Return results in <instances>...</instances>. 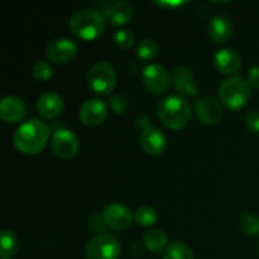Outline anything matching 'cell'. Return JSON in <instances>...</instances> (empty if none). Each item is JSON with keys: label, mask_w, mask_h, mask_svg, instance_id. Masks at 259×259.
<instances>
[{"label": "cell", "mask_w": 259, "mask_h": 259, "mask_svg": "<svg viewBox=\"0 0 259 259\" xmlns=\"http://www.w3.org/2000/svg\"><path fill=\"white\" fill-rule=\"evenodd\" d=\"M50 134V126L47 123L40 119H30L18 126L13 142L20 153L34 156L45 148Z\"/></svg>", "instance_id": "1"}, {"label": "cell", "mask_w": 259, "mask_h": 259, "mask_svg": "<svg viewBox=\"0 0 259 259\" xmlns=\"http://www.w3.org/2000/svg\"><path fill=\"white\" fill-rule=\"evenodd\" d=\"M157 115L166 128L180 131L191 119V106L184 96L169 95L158 104Z\"/></svg>", "instance_id": "2"}, {"label": "cell", "mask_w": 259, "mask_h": 259, "mask_svg": "<svg viewBox=\"0 0 259 259\" xmlns=\"http://www.w3.org/2000/svg\"><path fill=\"white\" fill-rule=\"evenodd\" d=\"M71 33L82 40H94L105 30V17L96 9L77 10L68 23Z\"/></svg>", "instance_id": "3"}, {"label": "cell", "mask_w": 259, "mask_h": 259, "mask_svg": "<svg viewBox=\"0 0 259 259\" xmlns=\"http://www.w3.org/2000/svg\"><path fill=\"white\" fill-rule=\"evenodd\" d=\"M219 100L225 109L238 111L244 108L252 96V88L247 81L238 76H232L219 86Z\"/></svg>", "instance_id": "4"}, {"label": "cell", "mask_w": 259, "mask_h": 259, "mask_svg": "<svg viewBox=\"0 0 259 259\" xmlns=\"http://www.w3.org/2000/svg\"><path fill=\"white\" fill-rule=\"evenodd\" d=\"M86 81L91 90L98 95H109L116 85L115 68L108 62H96L89 70Z\"/></svg>", "instance_id": "5"}, {"label": "cell", "mask_w": 259, "mask_h": 259, "mask_svg": "<svg viewBox=\"0 0 259 259\" xmlns=\"http://www.w3.org/2000/svg\"><path fill=\"white\" fill-rule=\"evenodd\" d=\"M120 243L110 233H99L89 240L85 248L86 259H119Z\"/></svg>", "instance_id": "6"}, {"label": "cell", "mask_w": 259, "mask_h": 259, "mask_svg": "<svg viewBox=\"0 0 259 259\" xmlns=\"http://www.w3.org/2000/svg\"><path fill=\"white\" fill-rule=\"evenodd\" d=\"M142 82L152 95H162L171 85V75L159 63H151L142 71Z\"/></svg>", "instance_id": "7"}, {"label": "cell", "mask_w": 259, "mask_h": 259, "mask_svg": "<svg viewBox=\"0 0 259 259\" xmlns=\"http://www.w3.org/2000/svg\"><path fill=\"white\" fill-rule=\"evenodd\" d=\"M51 148L61 159H70L77 154L80 143L72 131L66 128L57 129L51 138Z\"/></svg>", "instance_id": "8"}, {"label": "cell", "mask_w": 259, "mask_h": 259, "mask_svg": "<svg viewBox=\"0 0 259 259\" xmlns=\"http://www.w3.org/2000/svg\"><path fill=\"white\" fill-rule=\"evenodd\" d=\"M101 219L106 228L116 232L128 229L134 220V214L131 210L119 202H113L108 205L101 212Z\"/></svg>", "instance_id": "9"}, {"label": "cell", "mask_w": 259, "mask_h": 259, "mask_svg": "<svg viewBox=\"0 0 259 259\" xmlns=\"http://www.w3.org/2000/svg\"><path fill=\"white\" fill-rule=\"evenodd\" d=\"M78 47L68 38H57L47 46V57L52 63H67L77 55Z\"/></svg>", "instance_id": "10"}, {"label": "cell", "mask_w": 259, "mask_h": 259, "mask_svg": "<svg viewBox=\"0 0 259 259\" xmlns=\"http://www.w3.org/2000/svg\"><path fill=\"white\" fill-rule=\"evenodd\" d=\"M139 142H141V147L143 152L148 154V156H161L166 151V136L158 128L153 125L147 126L146 129L141 132Z\"/></svg>", "instance_id": "11"}, {"label": "cell", "mask_w": 259, "mask_h": 259, "mask_svg": "<svg viewBox=\"0 0 259 259\" xmlns=\"http://www.w3.org/2000/svg\"><path fill=\"white\" fill-rule=\"evenodd\" d=\"M108 116V105L100 99H88L80 108V119L86 126H98Z\"/></svg>", "instance_id": "12"}, {"label": "cell", "mask_w": 259, "mask_h": 259, "mask_svg": "<svg viewBox=\"0 0 259 259\" xmlns=\"http://www.w3.org/2000/svg\"><path fill=\"white\" fill-rule=\"evenodd\" d=\"M195 114L204 124H217L223 116V106L220 101L210 96L200 98L195 104Z\"/></svg>", "instance_id": "13"}, {"label": "cell", "mask_w": 259, "mask_h": 259, "mask_svg": "<svg viewBox=\"0 0 259 259\" xmlns=\"http://www.w3.org/2000/svg\"><path fill=\"white\" fill-rule=\"evenodd\" d=\"M171 83L175 90L182 96H195L199 93L191 70L185 66H177L171 75Z\"/></svg>", "instance_id": "14"}, {"label": "cell", "mask_w": 259, "mask_h": 259, "mask_svg": "<svg viewBox=\"0 0 259 259\" xmlns=\"http://www.w3.org/2000/svg\"><path fill=\"white\" fill-rule=\"evenodd\" d=\"M27 106L24 101L17 96H5L0 101V118L9 124H17L24 119Z\"/></svg>", "instance_id": "15"}, {"label": "cell", "mask_w": 259, "mask_h": 259, "mask_svg": "<svg viewBox=\"0 0 259 259\" xmlns=\"http://www.w3.org/2000/svg\"><path fill=\"white\" fill-rule=\"evenodd\" d=\"M214 66L224 75H235L242 68V57L232 48H223L214 55Z\"/></svg>", "instance_id": "16"}, {"label": "cell", "mask_w": 259, "mask_h": 259, "mask_svg": "<svg viewBox=\"0 0 259 259\" xmlns=\"http://www.w3.org/2000/svg\"><path fill=\"white\" fill-rule=\"evenodd\" d=\"M103 14L111 25L119 27V25L126 24L133 18L134 8L132 3L120 0V2L106 5L103 9Z\"/></svg>", "instance_id": "17"}, {"label": "cell", "mask_w": 259, "mask_h": 259, "mask_svg": "<svg viewBox=\"0 0 259 259\" xmlns=\"http://www.w3.org/2000/svg\"><path fill=\"white\" fill-rule=\"evenodd\" d=\"M234 33L233 23L227 15H217L209 23V37L217 45H223L230 40Z\"/></svg>", "instance_id": "18"}, {"label": "cell", "mask_w": 259, "mask_h": 259, "mask_svg": "<svg viewBox=\"0 0 259 259\" xmlns=\"http://www.w3.org/2000/svg\"><path fill=\"white\" fill-rule=\"evenodd\" d=\"M37 111L46 119H55L62 113L63 100L57 93L48 91L37 99Z\"/></svg>", "instance_id": "19"}, {"label": "cell", "mask_w": 259, "mask_h": 259, "mask_svg": "<svg viewBox=\"0 0 259 259\" xmlns=\"http://www.w3.org/2000/svg\"><path fill=\"white\" fill-rule=\"evenodd\" d=\"M144 245L152 253H159L168 247V237L162 229H151L144 234Z\"/></svg>", "instance_id": "20"}, {"label": "cell", "mask_w": 259, "mask_h": 259, "mask_svg": "<svg viewBox=\"0 0 259 259\" xmlns=\"http://www.w3.org/2000/svg\"><path fill=\"white\" fill-rule=\"evenodd\" d=\"M18 239L12 230H2V250H0V258L10 259L18 252Z\"/></svg>", "instance_id": "21"}, {"label": "cell", "mask_w": 259, "mask_h": 259, "mask_svg": "<svg viewBox=\"0 0 259 259\" xmlns=\"http://www.w3.org/2000/svg\"><path fill=\"white\" fill-rule=\"evenodd\" d=\"M158 43L153 39V38H144L141 42L138 43V47H137V56L141 61H152L156 58V56L158 55Z\"/></svg>", "instance_id": "22"}, {"label": "cell", "mask_w": 259, "mask_h": 259, "mask_svg": "<svg viewBox=\"0 0 259 259\" xmlns=\"http://www.w3.org/2000/svg\"><path fill=\"white\" fill-rule=\"evenodd\" d=\"M157 220H158V214L151 206H139L134 211V222L138 227L149 228L156 224Z\"/></svg>", "instance_id": "23"}, {"label": "cell", "mask_w": 259, "mask_h": 259, "mask_svg": "<svg viewBox=\"0 0 259 259\" xmlns=\"http://www.w3.org/2000/svg\"><path fill=\"white\" fill-rule=\"evenodd\" d=\"M162 259H194V253L181 242H174L168 244Z\"/></svg>", "instance_id": "24"}, {"label": "cell", "mask_w": 259, "mask_h": 259, "mask_svg": "<svg viewBox=\"0 0 259 259\" xmlns=\"http://www.w3.org/2000/svg\"><path fill=\"white\" fill-rule=\"evenodd\" d=\"M240 228H242V232L248 237L259 234V217L253 212H247L240 219Z\"/></svg>", "instance_id": "25"}, {"label": "cell", "mask_w": 259, "mask_h": 259, "mask_svg": "<svg viewBox=\"0 0 259 259\" xmlns=\"http://www.w3.org/2000/svg\"><path fill=\"white\" fill-rule=\"evenodd\" d=\"M113 40L115 43V46L120 50H129V48L133 47L134 40H136V37H134L133 32L129 29H119L116 32H114L113 34Z\"/></svg>", "instance_id": "26"}, {"label": "cell", "mask_w": 259, "mask_h": 259, "mask_svg": "<svg viewBox=\"0 0 259 259\" xmlns=\"http://www.w3.org/2000/svg\"><path fill=\"white\" fill-rule=\"evenodd\" d=\"M53 75V68L48 61H38L33 67V77L39 82L50 80Z\"/></svg>", "instance_id": "27"}, {"label": "cell", "mask_w": 259, "mask_h": 259, "mask_svg": "<svg viewBox=\"0 0 259 259\" xmlns=\"http://www.w3.org/2000/svg\"><path fill=\"white\" fill-rule=\"evenodd\" d=\"M110 108L113 109V111L115 114H124L126 111V109H128V99L125 98L124 95H121V94H115V95H113L110 98Z\"/></svg>", "instance_id": "28"}, {"label": "cell", "mask_w": 259, "mask_h": 259, "mask_svg": "<svg viewBox=\"0 0 259 259\" xmlns=\"http://www.w3.org/2000/svg\"><path fill=\"white\" fill-rule=\"evenodd\" d=\"M245 126L250 133L259 136V111L248 114L245 118Z\"/></svg>", "instance_id": "29"}, {"label": "cell", "mask_w": 259, "mask_h": 259, "mask_svg": "<svg viewBox=\"0 0 259 259\" xmlns=\"http://www.w3.org/2000/svg\"><path fill=\"white\" fill-rule=\"evenodd\" d=\"M248 85L252 89H259V66H254L248 72Z\"/></svg>", "instance_id": "30"}, {"label": "cell", "mask_w": 259, "mask_h": 259, "mask_svg": "<svg viewBox=\"0 0 259 259\" xmlns=\"http://www.w3.org/2000/svg\"><path fill=\"white\" fill-rule=\"evenodd\" d=\"M157 5L159 7H163V8H177V7H181V5L187 4V2H156Z\"/></svg>", "instance_id": "31"}]
</instances>
